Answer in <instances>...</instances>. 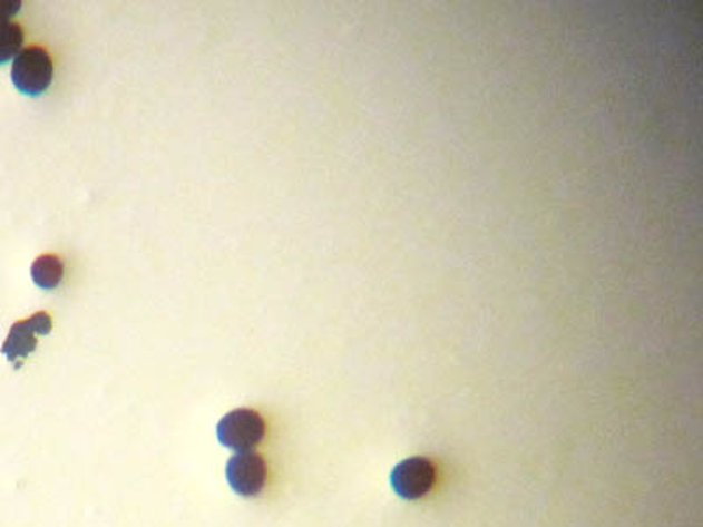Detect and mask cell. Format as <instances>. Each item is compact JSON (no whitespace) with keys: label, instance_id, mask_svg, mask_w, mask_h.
<instances>
[{"label":"cell","instance_id":"52a82bcc","mask_svg":"<svg viewBox=\"0 0 703 527\" xmlns=\"http://www.w3.org/2000/svg\"><path fill=\"white\" fill-rule=\"evenodd\" d=\"M26 41V32L14 21H0V66L14 59Z\"/></svg>","mask_w":703,"mask_h":527},{"label":"cell","instance_id":"7a4b0ae2","mask_svg":"<svg viewBox=\"0 0 703 527\" xmlns=\"http://www.w3.org/2000/svg\"><path fill=\"white\" fill-rule=\"evenodd\" d=\"M218 441L237 452H246L257 447L266 437V422L257 411L248 408L231 411L218 422Z\"/></svg>","mask_w":703,"mask_h":527},{"label":"cell","instance_id":"5b68a950","mask_svg":"<svg viewBox=\"0 0 703 527\" xmlns=\"http://www.w3.org/2000/svg\"><path fill=\"white\" fill-rule=\"evenodd\" d=\"M437 480V471L426 459H410L401 462L392 474V486L398 495L408 499L421 498L428 495Z\"/></svg>","mask_w":703,"mask_h":527},{"label":"cell","instance_id":"6da1fadb","mask_svg":"<svg viewBox=\"0 0 703 527\" xmlns=\"http://www.w3.org/2000/svg\"><path fill=\"white\" fill-rule=\"evenodd\" d=\"M53 60L41 46H29L14 57L11 79L14 87L26 96L36 97L45 94L53 81Z\"/></svg>","mask_w":703,"mask_h":527},{"label":"cell","instance_id":"ba28073f","mask_svg":"<svg viewBox=\"0 0 703 527\" xmlns=\"http://www.w3.org/2000/svg\"><path fill=\"white\" fill-rule=\"evenodd\" d=\"M20 0H0V21H9V18L20 13Z\"/></svg>","mask_w":703,"mask_h":527},{"label":"cell","instance_id":"3957f363","mask_svg":"<svg viewBox=\"0 0 703 527\" xmlns=\"http://www.w3.org/2000/svg\"><path fill=\"white\" fill-rule=\"evenodd\" d=\"M53 322L47 312L33 313L30 319L14 322L2 345V353L14 368H20L21 362L29 358L33 350L38 349V336L50 334Z\"/></svg>","mask_w":703,"mask_h":527},{"label":"cell","instance_id":"277c9868","mask_svg":"<svg viewBox=\"0 0 703 527\" xmlns=\"http://www.w3.org/2000/svg\"><path fill=\"white\" fill-rule=\"evenodd\" d=\"M230 486L243 498H254L267 482V465L261 453L254 450L236 453L231 457L225 469Z\"/></svg>","mask_w":703,"mask_h":527},{"label":"cell","instance_id":"8992f818","mask_svg":"<svg viewBox=\"0 0 703 527\" xmlns=\"http://www.w3.org/2000/svg\"><path fill=\"white\" fill-rule=\"evenodd\" d=\"M32 280L39 289L53 291L60 285L64 279V264L59 255L45 254L36 258L32 264Z\"/></svg>","mask_w":703,"mask_h":527}]
</instances>
